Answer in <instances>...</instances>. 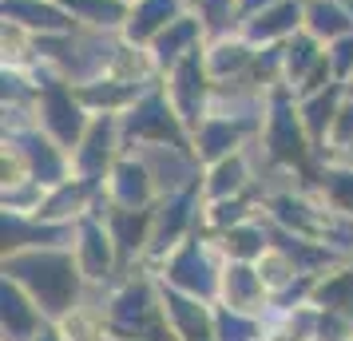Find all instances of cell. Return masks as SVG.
<instances>
[{
	"label": "cell",
	"instance_id": "11",
	"mask_svg": "<svg viewBox=\"0 0 353 341\" xmlns=\"http://www.w3.org/2000/svg\"><path fill=\"white\" fill-rule=\"evenodd\" d=\"M310 306L334 309V313L353 318V262H337L334 270H325L321 278H314Z\"/></svg>",
	"mask_w": 353,
	"mask_h": 341
},
{
	"label": "cell",
	"instance_id": "17",
	"mask_svg": "<svg viewBox=\"0 0 353 341\" xmlns=\"http://www.w3.org/2000/svg\"><path fill=\"white\" fill-rule=\"evenodd\" d=\"M32 341H68V338L60 333V329H56V325H48V329H44L40 338H32Z\"/></svg>",
	"mask_w": 353,
	"mask_h": 341
},
{
	"label": "cell",
	"instance_id": "5",
	"mask_svg": "<svg viewBox=\"0 0 353 341\" xmlns=\"http://www.w3.org/2000/svg\"><path fill=\"white\" fill-rule=\"evenodd\" d=\"M103 195L112 198L115 207H128V211H151L159 203V191H155V179L147 171V163L135 155V151H123L115 167L103 179Z\"/></svg>",
	"mask_w": 353,
	"mask_h": 341
},
{
	"label": "cell",
	"instance_id": "7",
	"mask_svg": "<svg viewBox=\"0 0 353 341\" xmlns=\"http://www.w3.org/2000/svg\"><path fill=\"white\" fill-rule=\"evenodd\" d=\"M219 302L230 309H242V313H258V318H266L274 309L270 290H266L254 262H226L223 282H219Z\"/></svg>",
	"mask_w": 353,
	"mask_h": 341
},
{
	"label": "cell",
	"instance_id": "9",
	"mask_svg": "<svg viewBox=\"0 0 353 341\" xmlns=\"http://www.w3.org/2000/svg\"><path fill=\"white\" fill-rule=\"evenodd\" d=\"M88 123H92V115L83 112V103H76L64 87H52L48 96H44V107H40V131H48L68 155H72L76 143L83 139Z\"/></svg>",
	"mask_w": 353,
	"mask_h": 341
},
{
	"label": "cell",
	"instance_id": "2",
	"mask_svg": "<svg viewBox=\"0 0 353 341\" xmlns=\"http://www.w3.org/2000/svg\"><path fill=\"white\" fill-rule=\"evenodd\" d=\"M103 313H108V341H175L163 309L159 278L143 266L115 278Z\"/></svg>",
	"mask_w": 353,
	"mask_h": 341
},
{
	"label": "cell",
	"instance_id": "6",
	"mask_svg": "<svg viewBox=\"0 0 353 341\" xmlns=\"http://www.w3.org/2000/svg\"><path fill=\"white\" fill-rule=\"evenodd\" d=\"M48 313L12 278H0V341H32L48 329Z\"/></svg>",
	"mask_w": 353,
	"mask_h": 341
},
{
	"label": "cell",
	"instance_id": "19",
	"mask_svg": "<svg viewBox=\"0 0 353 341\" xmlns=\"http://www.w3.org/2000/svg\"><path fill=\"white\" fill-rule=\"evenodd\" d=\"M262 341H270V338H262Z\"/></svg>",
	"mask_w": 353,
	"mask_h": 341
},
{
	"label": "cell",
	"instance_id": "16",
	"mask_svg": "<svg viewBox=\"0 0 353 341\" xmlns=\"http://www.w3.org/2000/svg\"><path fill=\"white\" fill-rule=\"evenodd\" d=\"M314 17H318V24H321V28H341V24H337V20H341L337 12H325V8H318Z\"/></svg>",
	"mask_w": 353,
	"mask_h": 341
},
{
	"label": "cell",
	"instance_id": "3",
	"mask_svg": "<svg viewBox=\"0 0 353 341\" xmlns=\"http://www.w3.org/2000/svg\"><path fill=\"white\" fill-rule=\"evenodd\" d=\"M223 266H226V258H223V250H219V242L199 230L179 250L167 254V262L155 270V278L179 293H191V298H203V302H219Z\"/></svg>",
	"mask_w": 353,
	"mask_h": 341
},
{
	"label": "cell",
	"instance_id": "10",
	"mask_svg": "<svg viewBox=\"0 0 353 341\" xmlns=\"http://www.w3.org/2000/svg\"><path fill=\"white\" fill-rule=\"evenodd\" d=\"M203 198H230V195H246L258 191V171L250 167L246 151H234L226 159H214L203 167Z\"/></svg>",
	"mask_w": 353,
	"mask_h": 341
},
{
	"label": "cell",
	"instance_id": "18",
	"mask_svg": "<svg viewBox=\"0 0 353 341\" xmlns=\"http://www.w3.org/2000/svg\"><path fill=\"white\" fill-rule=\"evenodd\" d=\"M310 341H321V338H310Z\"/></svg>",
	"mask_w": 353,
	"mask_h": 341
},
{
	"label": "cell",
	"instance_id": "1",
	"mask_svg": "<svg viewBox=\"0 0 353 341\" xmlns=\"http://www.w3.org/2000/svg\"><path fill=\"white\" fill-rule=\"evenodd\" d=\"M4 278H12L17 286H24L32 293V302L48 313L52 325L64 313H72L83 302V293H88V278H83L72 246L8 250L4 254Z\"/></svg>",
	"mask_w": 353,
	"mask_h": 341
},
{
	"label": "cell",
	"instance_id": "15",
	"mask_svg": "<svg viewBox=\"0 0 353 341\" xmlns=\"http://www.w3.org/2000/svg\"><path fill=\"white\" fill-rule=\"evenodd\" d=\"M314 338L321 341H353V318L334 313V309H318V329Z\"/></svg>",
	"mask_w": 353,
	"mask_h": 341
},
{
	"label": "cell",
	"instance_id": "14",
	"mask_svg": "<svg viewBox=\"0 0 353 341\" xmlns=\"http://www.w3.org/2000/svg\"><path fill=\"white\" fill-rule=\"evenodd\" d=\"M262 338H266V318L214 302V341H262Z\"/></svg>",
	"mask_w": 353,
	"mask_h": 341
},
{
	"label": "cell",
	"instance_id": "4",
	"mask_svg": "<svg viewBox=\"0 0 353 341\" xmlns=\"http://www.w3.org/2000/svg\"><path fill=\"white\" fill-rule=\"evenodd\" d=\"M72 254L80 262V270L88 282H115L123 274L119 266V250H115L112 234L103 227V218L96 214H83L76 223V234H72Z\"/></svg>",
	"mask_w": 353,
	"mask_h": 341
},
{
	"label": "cell",
	"instance_id": "13",
	"mask_svg": "<svg viewBox=\"0 0 353 341\" xmlns=\"http://www.w3.org/2000/svg\"><path fill=\"white\" fill-rule=\"evenodd\" d=\"M314 195L337 214H353V163H330L321 167L318 183H314Z\"/></svg>",
	"mask_w": 353,
	"mask_h": 341
},
{
	"label": "cell",
	"instance_id": "12",
	"mask_svg": "<svg viewBox=\"0 0 353 341\" xmlns=\"http://www.w3.org/2000/svg\"><path fill=\"white\" fill-rule=\"evenodd\" d=\"M254 266H258V274H262V282H266V290H270V302L286 298L290 290H298L305 282H314V278H305L302 270H298V262L290 258L278 242H270V250H266Z\"/></svg>",
	"mask_w": 353,
	"mask_h": 341
},
{
	"label": "cell",
	"instance_id": "8",
	"mask_svg": "<svg viewBox=\"0 0 353 341\" xmlns=\"http://www.w3.org/2000/svg\"><path fill=\"white\" fill-rule=\"evenodd\" d=\"M163 309H167V325L175 341H214V302L163 286Z\"/></svg>",
	"mask_w": 353,
	"mask_h": 341
}]
</instances>
